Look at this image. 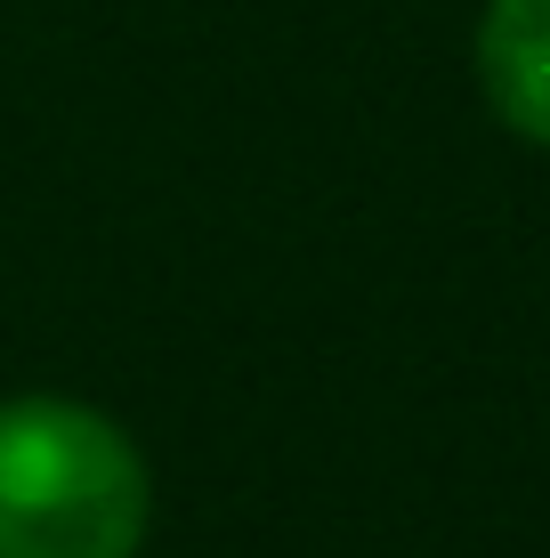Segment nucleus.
<instances>
[{
    "instance_id": "f257e3e1",
    "label": "nucleus",
    "mask_w": 550,
    "mask_h": 558,
    "mask_svg": "<svg viewBox=\"0 0 550 558\" xmlns=\"http://www.w3.org/2000/svg\"><path fill=\"white\" fill-rule=\"evenodd\" d=\"M155 477L122 421L73 397L0 405V558H138Z\"/></svg>"
},
{
    "instance_id": "f03ea898",
    "label": "nucleus",
    "mask_w": 550,
    "mask_h": 558,
    "mask_svg": "<svg viewBox=\"0 0 550 558\" xmlns=\"http://www.w3.org/2000/svg\"><path fill=\"white\" fill-rule=\"evenodd\" d=\"M478 82L502 130H518L526 146H550V0H486Z\"/></svg>"
}]
</instances>
